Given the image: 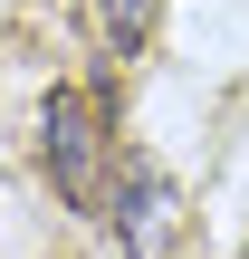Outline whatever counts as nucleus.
I'll return each instance as SVG.
<instances>
[{
    "label": "nucleus",
    "mask_w": 249,
    "mask_h": 259,
    "mask_svg": "<svg viewBox=\"0 0 249 259\" xmlns=\"http://www.w3.org/2000/svg\"><path fill=\"white\" fill-rule=\"evenodd\" d=\"M38 163H48V183H58L67 211H106L115 202V125H106V96L96 87H48Z\"/></svg>",
    "instance_id": "f257e3e1"
},
{
    "label": "nucleus",
    "mask_w": 249,
    "mask_h": 259,
    "mask_svg": "<svg viewBox=\"0 0 249 259\" xmlns=\"http://www.w3.org/2000/svg\"><path fill=\"white\" fill-rule=\"evenodd\" d=\"M106 221H115L125 259H182V231H192V211H182V183H173L154 154H134V163L115 173V202H106Z\"/></svg>",
    "instance_id": "f03ea898"
},
{
    "label": "nucleus",
    "mask_w": 249,
    "mask_h": 259,
    "mask_svg": "<svg viewBox=\"0 0 249 259\" xmlns=\"http://www.w3.org/2000/svg\"><path fill=\"white\" fill-rule=\"evenodd\" d=\"M96 19H106V48H115V58H144V38H154V0H96Z\"/></svg>",
    "instance_id": "7ed1b4c3"
}]
</instances>
